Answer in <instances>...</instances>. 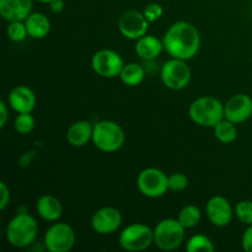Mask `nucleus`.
Masks as SVG:
<instances>
[{
  "instance_id": "obj_34",
  "label": "nucleus",
  "mask_w": 252,
  "mask_h": 252,
  "mask_svg": "<svg viewBox=\"0 0 252 252\" xmlns=\"http://www.w3.org/2000/svg\"><path fill=\"white\" fill-rule=\"evenodd\" d=\"M37 1L42 2V4H49V2L53 1V0H37Z\"/></svg>"
},
{
  "instance_id": "obj_26",
  "label": "nucleus",
  "mask_w": 252,
  "mask_h": 252,
  "mask_svg": "<svg viewBox=\"0 0 252 252\" xmlns=\"http://www.w3.org/2000/svg\"><path fill=\"white\" fill-rule=\"evenodd\" d=\"M234 213L240 223L245 225H252V201L250 199H243L236 203Z\"/></svg>"
},
{
  "instance_id": "obj_4",
  "label": "nucleus",
  "mask_w": 252,
  "mask_h": 252,
  "mask_svg": "<svg viewBox=\"0 0 252 252\" xmlns=\"http://www.w3.org/2000/svg\"><path fill=\"white\" fill-rule=\"evenodd\" d=\"M126 140L125 130L113 121H98L94 125L93 143L103 153H115L123 147Z\"/></svg>"
},
{
  "instance_id": "obj_24",
  "label": "nucleus",
  "mask_w": 252,
  "mask_h": 252,
  "mask_svg": "<svg viewBox=\"0 0 252 252\" xmlns=\"http://www.w3.org/2000/svg\"><path fill=\"white\" fill-rule=\"evenodd\" d=\"M214 249L216 248L211 239L203 234L191 236L186 245L187 252H213Z\"/></svg>"
},
{
  "instance_id": "obj_30",
  "label": "nucleus",
  "mask_w": 252,
  "mask_h": 252,
  "mask_svg": "<svg viewBox=\"0 0 252 252\" xmlns=\"http://www.w3.org/2000/svg\"><path fill=\"white\" fill-rule=\"evenodd\" d=\"M10 189L5 182H0V211H5L10 203Z\"/></svg>"
},
{
  "instance_id": "obj_20",
  "label": "nucleus",
  "mask_w": 252,
  "mask_h": 252,
  "mask_svg": "<svg viewBox=\"0 0 252 252\" xmlns=\"http://www.w3.org/2000/svg\"><path fill=\"white\" fill-rule=\"evenodd\" d=\"M29 36L34 39H41L48 36L51 31V21L42 12H31L25 20Z\"/></svg>"
},
{
  "instance_id": "obj_9",
  "label": "nucleus",
  "mask_w": 252,
  "mask_h": 252,
  "mask_svg": "<svg viewBox=\"0 0 252 252\" xmlns=\"http://www.w3.org/2000/svg\"><path fill=\"white\" fill-rule=\"evenodd\" d=\"M76 235L66 223H54L47 229L43 238L44 248L49 252H68L74 248Z\"/></svg>"
},
{
  "instance_id": "obj_6",
  "label": "nucleus",
  "mask_w": 252,
  "mask_h": 252,
  "mask_svg": "<svg viewBox=\"0 0 252 252\" xmlns=\"http://www.w3.org/2000/svg\"><path fill=\"white\" fill-rule=\"evenodd\" d=\"M118 244L128 252L147 250L154 244V229L143 223H133L126 226L118 236Z\"/></svg>"
},
{
  "instance_id": "obj_27",
  "label": "nucleus",
  "mask_w": 252,
  "mask_h": 252,
  "mask_svg": "<svg viewBox=\"0 0 252 252\" xmlns=\"http://www.w3.org/2000/svg\"><path fill=\"white\" fill-rule=\"evenodd\" d=\"M6 34L12 42H22L27 36L26 25L25 21H11L9 22V26L6 29Z\"/></svg>"
},
{
  "instance_id": "obj_11",
  "label": "nucleus",
  "mask_w": 252,
  "mask_h": 252,
  "mask_svg": "<svg viewBox=\"0 0 252 252\" xmlns=\"http://www.w3.org/2000/svg\"><path fill=\"white\" fill-rule=\"evenodd\" d=\"M150 22L145 19L143 11L127 10L118 19V30L121 34L128 39L137 41L147 34Z\"/></svg>"
},
{
  "instance_id": "obj_14",
  "label": "nucleus",
  "mask_w": 252,
  "mask_h": 252,
  "mask_svg": "<svg viewBox=\"0 0 252 252\" xmlns=\"http://www.w3.org/2000/svg\"><path fill=\"white\" fill-rule=\"evenodd\" d=\"M206 213L208 217V220L214 226L223 228L230 224L233 220L234 209L231 208V204L225 197L214 196L207 202Z\"/></svg>"
},
{
  "instance_id": "obj_16",
  "label": "nucleus",
  "mask_w": 252,
  "mask_h": 252,
  "mask_svg": "<svg viewBox=\"0 0 252 252\" xmlns=\"http://www.w3.org/2000/svg\"><path fill=\"white\" fill-rule=\"evenodd\" d=\"M33 0H0V15L7 22L25 21L32 10Z\"/></svg>"
},
{
  "instance_id": "obj_23",
  "label": "nucleus",
  "mask_w": 252,
  "mask_h": 252,
  "mask_svg": "<svg viewBox=\"0 0 252 252\" xmlns=\"http://www.w3.org/2000/svg\"><path fill=\"white\" fill-rule=\"evenodd\" d=\"M201 209L197 206H194V204L185 206L184 208L180 211L179 217H177L180 223H181L186 229H192L194 228V226L198 225L199 221H201Z\"/></svg>"
},
{
  "instance_id": "obj_15",
  "label": "nucleus",
  "mask_w": 252,
  "mask_h": 252,
  "mask_svg": "<svg viewBox=\"0 0 252 252\" xmlns=\"http://www.w3.org/2000/svg\"><path fill=\"white\" fill-rule=\"evenodd\" d=\"M7 103L16 113H31L36 106V95L29 86H15L10 91Z\"/></svg>"
},
{
  "instance_id": "obj_13",
  "label": "nucleus",
  "mask_w": 252,
  "mask_h": 252,
  "mask_svg": "<svg viewBox=\"0 0 252 252\" xmlns=\"http://www.w3.org/2000/svg\"><path fill=\"white\" fill-rule=\"evenodd\" d=\"M252 116V98L246 94H236L224 103V118L235 125L246 122Z\"/></svg>"
},
{
  "instance_id": "obj_29",
  "label": "nucleus",
  "mask_w": 252,
  "mask_h": 252,
  "mask_svg": "<svg viewBox=\"0 0 252 252\" xmlns=\"http://www.w3.org/2000/svg\"><path fill=\"white\" fill-rule=\"evenodd\" d=\"M143 14H144L145 19L149 22H155L157 20H159L160 17L164 14V9L160 4L158 2H150L143 10Z\"/></svg>"
},
{
  "instance_id": "obj_18",
  "label": "nucleus",
  "mask_w": 252,
  "mask_h": 252,
  "mask_svg": "<svg viewBox=\"0 0 252 252\" xmlns=\"http://www.w3.org/2000/svg\"><path fill=\"white\" fill-rule=\"evenodd\" d=\"M37 214L46 221H57L63 214L61 201L53 194H43L37 199Z\"/></svg>"
},
{
  "instance_id": "obj_17",
  "label": "nucleus",
  "mask_w": 252,
  "mask_h": 252,
  "mask_svg": "<svg viewBox=\"0 0 252 252\" xmlns=\"http://www.w3.org/2000/svg\"><path fill=\"white\" fill-rule=\"evenodd\" d=\"M94 125L89 121L80 120L71 123L66 130V142L75 148L85 147L90 140H93Z\"/></svg>"
},
{
  "instance_id": "obj_3",
  "label": "nucleus",
  "mask_w": 252,
  "mask_h": 252,
  "mask_svg": "<svg viewBox=\"0 0 252 252\" xmlns=\"http://www.w3.org/2000/svg\"><path fill=\"white\" fill-rule=\"evenodd\" d=\"M189 115L197 126L213 128L224 118V103L213 96H201L192 101Z\"/></svg>"
},
{
  "instance_id": "obj_28",
  "label": "nucleus",
  "mask_w": 252,
  "mask_h": 252,
  "mask_svg": "<svg viewBox=\"0 0 252 252\" xmlns=\"http://www.w3.org/2000/svg\"><path fill=\"white\" fill-rule=\"evenodd\" d=\"M169 189L172 192H181L189 186V179L182 172H174L169 175Z\"/></svg>"
},
{
  "instance_id": "obj_1",
  "label": "nucleus",
  "mask_w": 252,
  "mask_h": 252,
  "mask_svg": "<svg viewBox=\"0 0 252 252\" xmlns=\"http://www.w3.org/2000/svg\"><path fill=\"white\" fill-rule=\"evenodd\" d=\"M162 43L171 58L189 61L197 56L201 48V34L191 22L177 21L165 32Z\"/></svg>"
},
{
  "instance_id": "obj_5",
  "label": "nucleus",
  "mask_w": 252,
  "mask_h": 252,
  "mask_svg": "<svg viewBox=\"0 0 252 252\" xmlns=\"http://www.w3.org/2000/svg\"><path fill=\"white\" fill-rule=\"evenodd\" d=\"M185 228L179 219L166 218L160 220L154 228V244L162 251H174L185 240Z\"/></svg>"
},
{
  "instance_id": "obj_31",
  "label": "nucleus",
  "mask_w": 252,
  "mask_h": 252,
  "mask_svg": "<svg viewBox=\"0 0 252 252\" xmlns=\"http://www.w3.org/2000/svg\"><path fill=\"white\" fill-rule=\"evenodd\" d=\"M241 248L244 251L252 252V225H248L241 238Z\"/></svg>"
},
{
  "instance_id": "obj_32",
  "label": "nucleus",
  "mask_w": 252,
  "mask_h": 252,
  "mask_svg": "<svg viewBox=\"0 0 252 252\" xmlns=\"http://www.w3.org/2000/svg\"><path fill=\"white\" fill-rule=\"evenodd\" d=\"M9 103H5L4 101L0 102V128H4L9 120Z\"/></svg>"
},
{
  "instance_id": "obj_33",
  "label": "nucleus",
  "mask_w": 252,
  "mask_h": 252,
  "mask_svg": "<svg viewBox=\"0 0 252 252\" xmlns=\"http://www.w3.org/2000/svg\"><path fill=\"white\" fill-rule=\"evenodd\" d=\"M49 7L53 12L58 14V12H62L64 9V1L63 0H53V1L49 2Z\"/></svg>"
},
{
  "instance_id": "obj_10",
  "label": "nucleus",
  "mask_w": 252,
  "mask_h": 252,
  "mask_svg": "<svg viewBox=\"0 0 252 252\" xmlns=\"http://www.w3.org/2000/svg\"><path fill=\"white\" fill-rule=\"evenodd\" d=\"M91 66L97 75L102 78H116L120 76L125 62L120 53L112 49H100L91 58Z\"/></svg>"
},
{
  "instance_id": "obj_12",
  "label": "nucleus",
  "mask_w": 252,
  "mask_h": 252,
  "mask_svg": "<svg viewBox=\"0 0 252 252\" xmlns=\"http://www.w3.org/2000/svg\"><path fill=\"white\" fill-rule=\"evenodd\" d=\"M122 214L115 207H102L94 213L91 228L98 235H110L122 225Z\"/></svg>"
},
{
  "instance_id": "obj_7",
  "label": "nucleus",
  "mask_w": 252,
  "mask_h": 252,
  "mask_svg": "<svg viewBox=\"0 0 252 252\" xmlns=\"http://www.w3.org/2000/svg\"><path fill=\"white\" fill-rule=\"evenodd\" d=\"M169 176L158 167H147L137 177V187L148 198H160L169 191Z\"/></svg>"
},
{
  "instance_id": "obj_19",
  "label": "nucleus",
  "mask_w": 252,
  "mask_h": 252,
  "mask_svg": "<svg viewBox=\"0 0 252 252\" xmlns=\"http://www.w3.org/2000/svg\"><path fill=\"white\" fill-rule=\"evenodd\" d=\"M134 51L139 58L144 59V61H153V59L158 58L161 52L165 51V48L162 39H159L153 34H144L139 39H137Z\"/></svg>"
},
{
  "instance_id": "obj_22",
  "label": "nucleus",
  "mask_w": 252,
  "mask_h": 252,
  "mask_svg": "<svg viewBox=\"0 0 252 252\" xmlns=\"http://www.w3.org/2000/svg\"><path fill=\"white\" fill-rule=\"evenodd\" d=\"M214 129V137L217 140H219L223 144H229L233 143L238 137V128H236L235 123L230 122L226 118H223L219 123H217L213 127Z\"/></svg>"
},
{
  "instance_id": "obj_25",
  "label": "nucleus",
  "mask_w": 252,
  "mask_h": 252,
  "mask_svg": "<svg viewBox=\"0 0 252 252\" xmlns=\"http://www.w3.org/2000/svg\"><path fill=\"white\" fill-rule=\"evenodd\" d=\"M34 125L36 122L31 113H17L14 121L15 130L20 134H30L33 130Z\"/></svg>"
},
{
  "instance_id": "obj_2",
  "label": "nucleus",
  "mask_w": 252,
  "mask_h": 252,
  "mask_svg": "<svg viewBox=\"0 0 252 252\" xmlns=\"http://www.w3.org/2000/svg\"><path fill=\"white\" fill-rule=\"evenodd\" d=\"M38 234L37 220L27 213H17L6 225L5 236L7 243L17 249H25L34 243Z\"/></svg>"
},
{
  "instance_id": "obj_21",
  "label": "nucleus",
  "mask_w": 252,
  "mask_h": 252,
  "mask_svg": "<svg viewBox=\"0 0 252 252\" xmlns=\"http://www.w3.org/2000/svg\"><path fill=\"white\" fill-rule=\"evenodd\" d=\"M145 78V70L138 63L125 64L122 71L120 74V79L125 85L134 88L140 85Z\"/></svg>"
},
{
  "instance_id": "obj_8",
  "label": "nucleus",
  "mask_w": 252,
  "mask_h": 252,
  "mask_svg": "<svg viewBox=\"0 0 252 252\" xmlns=\"http://www.w3.org/2000/svg\"><path fill=\"white\" fill-rule=\"evenodd\" d=\"M191 69L186 61L171 58L165 62L160 70L161 81L167 89L174 91L184 90L191 81Z\"/></svg>"
}]
</instances>
